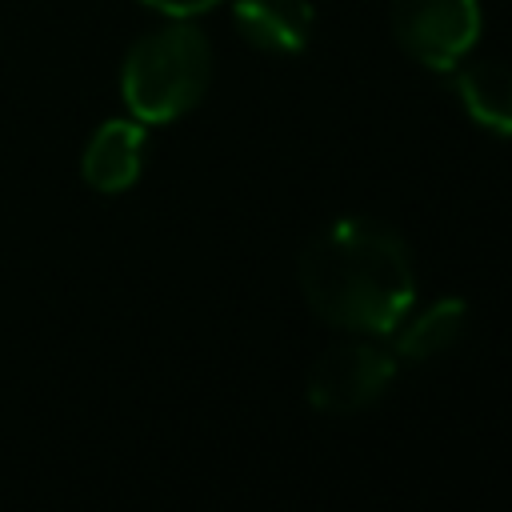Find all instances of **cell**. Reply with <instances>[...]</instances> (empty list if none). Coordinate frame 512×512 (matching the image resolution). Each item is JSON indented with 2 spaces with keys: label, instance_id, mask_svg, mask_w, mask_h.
I'll return each instance as SVG.
<instances>
[{
  "label": "cell",
  "instance_id": "cell-8",
  "mask_svg": "<svg viewBox=\"0 0 512 512\" xmlns=\"http://www.w3.org/2000/svg\"><path fill=\"white\" fill-rule=\"evenodd\" d=\"M468 328V304L460 296H444L436 304H428L424 312H416L412 320L404 316L396 324V344L392 356L396 360H428L436 352H448Z\"/></svg>",
  "mask_w": 512,
  "mask_h": 512
},
{
  "label": "cell",
  "instance_id": "cell-7",
  "mask_svg": "<svg viewBox=\"0 0 512 512\" xmlns=\"http://www.w3.org/2000/svg\"><path fill=\"white\" fill-rule=\"evenodd\" d=\"M456 80V96L464 104V112L496 132V136H512V68L500 60H460L452 68Z\"/></svg>",
  "mask_w": 512,
  "mask_h": 512
},
{
  "label": "cell",
  "instance_id": "cell-4",
  "mask_svg": "<svg viewBox=\"0 0 512 512\" xmlns=\"http://www.w3.org/2000/svg\"><path fill=\"white\" fill-rule=\"evenodd\" d=\"M396 364L400 360L392 356V348H380L372 340L332 344L328 352H320L312 360L308 380H304V396L316 412H332V416L356 412V408H364L388 392Z\"/></svg>",
  "mask_w": 512,
  "mask_h": 512
},
{
  "label": "cell",
  "instance_id": "cell-6",
  "mask_svg": "<svg viewBox=\"0 0 512 512\" xmlns=\"http://www.w3.org/2000/svg\"><path fill=\"white\" fill-rule=\"evenodd\" d=\"M236 32L272 56H296L312 40L316 8L308 0H232Z\"/></svg>",
  "mask_w": 512,
  "mask_h": 512
},
{
  "label": "cell",
  "instance_id": "cell-3",
  "mask_svg": "<svg viewBox=\"0 0 512 512\" xmlns=\"http://www.w3.org/2000/svg\"><path fill=\"white\" fill-rule=\"evenodd\" d=\"M396 44L432 72H452L480 40V0H392Z\"/></svg>",
  "mask_w": 512,
  "mask_h": 512
},
{
  "label": "cell",
  "instance_id": "cell-1",
  "mask_svg": "<svg viewBox=\"0 0 512 512\" xmlns=\"http://www.w3.org/2000/svg\"><path fill=\"white\" fill-rule=\"evenodd\" d=\"M296 280L308 308L352 336L396 332L416 300L408 244L368 216H344L316 232L296 260Z\"/></svg>",
  "mask_w": 512,
  "mask_h": 512
},
{
  "label": "cell",
  "instance_id": "cell-5",
  "mask_svg": "<svg viewBox=\"0 0 512 512\" xmlns=\"http://www.w3.org/2000/svg\"><path fill=\"white\" fill-rule=\"evenodd\" d=\"M144 152H148V128L136 116L104 120L80 152V176L92 192L120 196L140 180Z\"/></svg>",
  "mask_w": 512,
  "mask_h": 512
},
{
  "label": "cell",
  "instance_id": "cell-2",
  "mask_svg": "<svg viewBox=\"0 0 512 512\" xmlns=\"http://www.w3.org/2000/svg\"><path fill=\"white\" fill-rule=\"evenodd\" d=\"M212 84V44L176 20L140 36L120 64V96L140 124H168L192 112Z\"/></svg>",
  "mask_w": 512,
  "mask_h": 512
},
{
  "label": "cell",
  "instance_id": "cell-9",
  "mask_svg": "<svg viewBox=\"0 0 512 512\" xmlns=\"http://www.w3.org/2000/svg\"><path fill=\"white\" fill-rule=\"evenodd\" d=\"M140 4H148V8H156L164 16H176V20H188V16H200V12L216 8L220 0H140Z\"/></svg>",
  "mask_w": 512,
  "mask_h": 512
}]
</instances>
